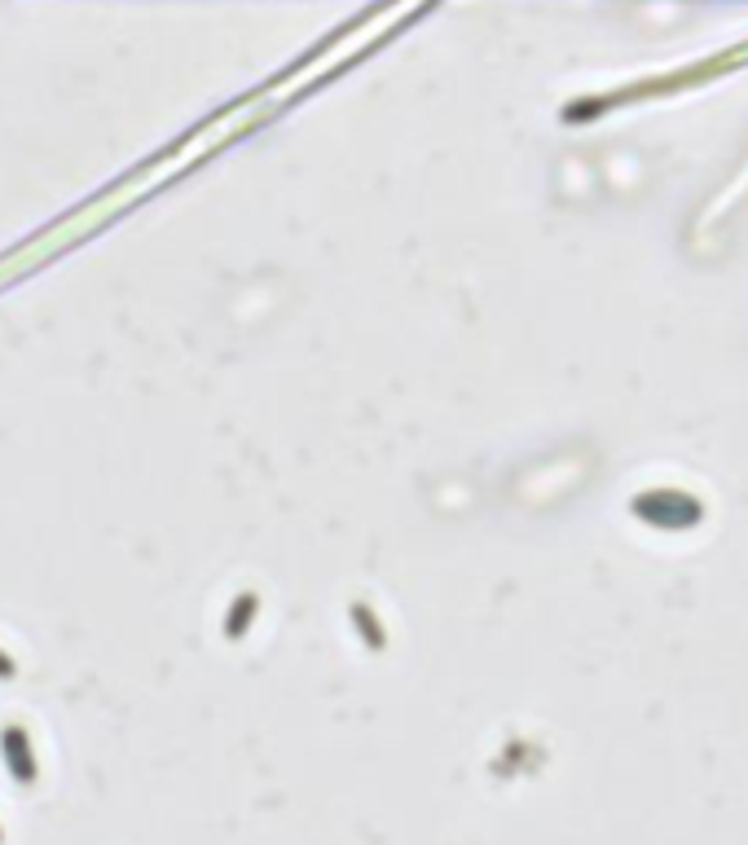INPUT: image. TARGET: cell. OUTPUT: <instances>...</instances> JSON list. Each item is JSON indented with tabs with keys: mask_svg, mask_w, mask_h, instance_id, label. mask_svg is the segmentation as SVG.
Here are the masks:
<instances>
[{
	"mask_svg": "<svg viewBox=\"0 0 748 845\" xmlns=\"http://www.w3.org/2000/svg\"><path fill=\"white\" fill-rule=\"evenodd\" d=\"M0 753H4V767H9V776L18 780V784H35V753H31V740H26V731L22 727H4L0 731Z\"/></svg>",
	"mask_w": 748,
	"mask_h": 845,
	"instance_id": "cell-1",
	"label": "cell"
},
{
	"mask_svg": "<svg viewBox=\"0 0 748 845\" xmlns=\"http://www.w3.org/2000/svg\"><path fill=\"white\" fill-rule=\"evenodd\" d=\"M18 674V665H13V656L9 652H0V678H13Z\"/></svg>",
	"mask_w": 748,
	"mask_h": 845,
	"instance_id": "cell-2",
	"label": "cell"
},
{
	"mask_svg": "<svg viewBox=\"0 0 748 845\" xmlns=\"http://www.w3.org/2000/svg\"><path fill=\"white\" fill-rule=\"evenodd\" d=\"M0 842H4V833H0Z\"/></svg>",
	"mask_w": 748,
	"mask_h": 845,
	"instance_id": "cell-3",
	"label": "cell"
}]
</instances>
